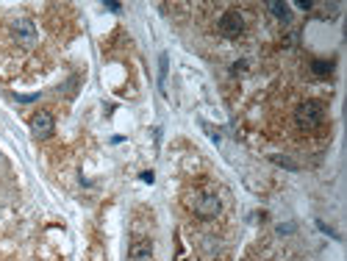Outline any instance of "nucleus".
<instances>
[{
	"label": "nucleus",
	"instance_id": "1",
	"mask_svg": "<svg viewBox=\"0 0 347 261\" xmlns=\"http://www.w3.org/2000/svg\"><path fill=\"white\" fill-rule=\"evenodd\" d=\"M322 117H325V109H322V103H317V100H305L295 111V122H297V128H303V130L320 128Z\"/></svg>",
	"mask_w": 347,
	"mask_h": 261
},
{
	"label": "nucleus",
	"instance_id": "2",
	"mask_svg": "<svg viewBox=\"0 0 347 261\" xmlns=\"http://www.w3.org/2000/svg\"><path fill=\"white\" fill-rule=\"evenodd\" d=\"M189 206H192V211H195L200 219L217 217V214H220V209H222L220 198H217L214 192H200V194H195V200H192Z\"/></svg>",
	"mask_w": 347,
	"mask_h": 261
},
{
	"label": "nucleus",
	"instance_id": "3",
	"mask_svg": "<svg viewBox=\"0 0 347 261\" xmlns=\"http://www.w3.org/2000/svg\"><path fill=\"white\" fill-rule=\"evenodd\" d=\"M11 37H14L20 45H25V47H31L33 42H37V25H33L31 17L17 14L14 20H11Z\"/></svg>",
	"mask_w": 347,
	"mask_h": 261
},
{
	"label": "nucleus",
	"instance_id": "4",
	"mask_svg": "<svg viewBox=\"0 0 347 261\" xmlns=\"http://www.w3.org/2000/svg\"><path fill=\"white\" fill-rule=\"evenodd\" d=\"M220 34L225 39H236L245 34V17L239 14V11H225V14L220 17Z\"/></svg>",
	"mask_w": 347,
	"mask_h": 261
},
{
	"label": "nucleus",
	"instance_id": "5",
	"mask_svg": "<svg viewBox=\"0 0 347 261\" xmlns=\"http://www.w3.org/2000/svg\"><path fill=\"white\" fill-rule=\"evenodd\" d=\"M53 128H56L53 114H48V111H37V114H33V120H31L33 139H48V136L53 134Z\"/></svg>",
	"mask_w": 347,
	"mask_h": 261
},
{
	"label": "nucleus",
	"instance_id": "6",
	"mask_svg": "<svg viewBox=\"0 0 347 261\" xmlns=\"http://www.w3.org/2000/svg\"><path fill=\"white\" fill-rule=\"evenodd\" d=\"M131 256H133V258H148V256H150V242L145 239L142 245H139V242H133V247H131Z\"/></svg>",
	"mask_w": 347,
	"mask_h": 261
},
{
	"label": "nucleus",
	"instance_id": "7",
	"mask_svg": "<svg viewBox=\"0 0 347 261\" xmlns=\"http://www.w3.org/2000/svg\"><path fill=\"white\" fill-rule=\"evenodd\" d=\"M311 70H314L317 75H331L333 73V61H322V58H317V61L311 64Z\"/></svg>",
	"mask_w": 347,
	"mask_h": 261
},
{
	"label": "nucleus",
	"instance_id": "8",
	"mask_svg": "<svg viewBox=\"0 0 347 261\" xmlns=\"http://www.w3.org/2000/svg\"><path fill=\"white\" fill-rule=\"evenodd\" d=\"M269 11H272L278 20H289V6L286 3H269Z\"/></svg>",
	"mask_w": 347,
	"mask_h": 261
},
{
	"label": "nucleus",
	"instance_id": "9",
	"mask_svg": "<svg viewBox=\"0 0 347 261\" xmlns=\"http://www.w3.org/2000/svg\"><path fill=\"white\" fill-rule=\"evenodd\" d=\"M272 161H275V164H281V167H289V170H297V164H295V161H289V158H284V156H272Z\"/></svg>",
	"mask_w": 347,
	"mask_h": 261
},
{
	"label": "nucleus",
	"instance_id": "10",
	"mask_svg": "<svg viewBox=\"0 0 347 261\" xmlns=\"http://www.w3.org/2000/svg\"><path fill=\"white\" fill-rule=\"evenodd\" d=\"M106 9H109V11H120V3H114V0H109V3H106Z\"/></svg>",
	"mask_w": 347,
	"mask_h": 261
},
{
	"label": "nucleus",
	"instance_id": "11",
	"mask_svg": "<svg viewBox=\"0 0 347 261\" xmlns=\"http://www.w3.org/2000/svg\"><path fill=\"white\" fill-rule=\"evenodd\" d=\"M297 9H303V11H308V9H311V3H308V0H300V3H297Z\"/></svg>",
	"mask_w": 347,
	"mask_h": 261
}]
</instances>
